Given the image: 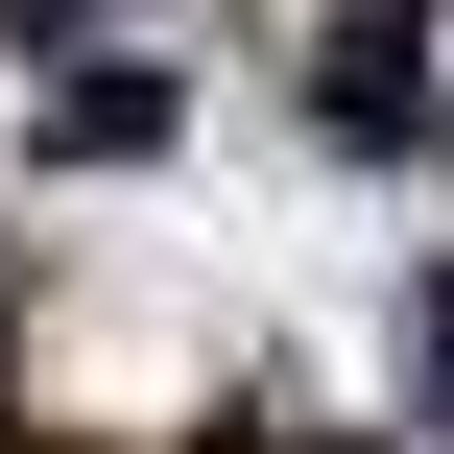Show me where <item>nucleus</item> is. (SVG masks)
Returning <instances> with one entry per match:
<instances>
[{"label":"nucleus","mask_w":454,"mask_h":454,"mask_svg":"<svg viewBox=\"0 0 454 454\" xmlns=\"http://www.w3.org/2000/svg\"><path fill=\"white\" fill-rule=\"evenodd\" d=\"M215 454H311V431H215Z\"/></svg>","instance_id":"obj_1"}]
</instances>
